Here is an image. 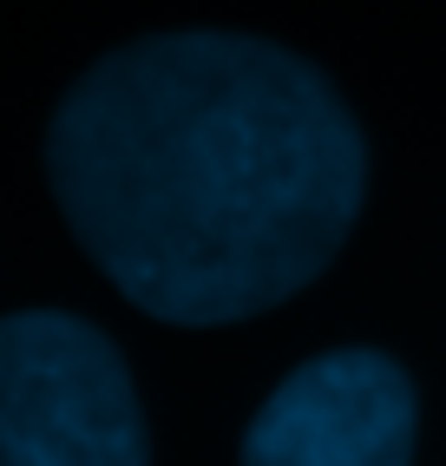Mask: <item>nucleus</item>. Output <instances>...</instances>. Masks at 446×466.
<instances>
[{
    "mask_svg": "<svg viewBox=\"0 0 446 466\" xmlns=\"http://www.w3.org/2000/svg\"><path fill=\"white\" fill-rule=\"evenodd\" d=\"M46 177L125 302L217 329L329 269L368 198V145L341 92L289 46L151 34L59 99Z\"/></svg>",
    "mask_w": 446,
    "mask_h": 466,
    "instance_id": "f257e3e1",
    "label": "nucleus"
},
{
    "mask_svg": "<svg viewBox=\"0 0 446 466\" xmlns=\"http://www.w3.org/2000/svg\"><path fill=\"white\" fill-rule=\"evenodd\" d=\"M413 381L374 349L302 361L243 433V466H407Z\"/></svg>",
    "mask_w": 446,
    "mask_h": 466,
    "instance_id": "7ed1b4c3",
    "label": "nucleus"
},
{
    "mask_svg": "<svg viewBox=\"0 0 446 466\" xmlns=\"http://www.w3.org/2000/svg\"><path fill=\"white\" fill-rule=\"evenodd\" d=\"M0 466H145L132 375L66 309L0 316Z\"/></svg>",
    "mask_w": 446,
    "mask_h": 466,
    "instance_id": "f03ea898",
    "label": "nucleus"
}]
</instances>
